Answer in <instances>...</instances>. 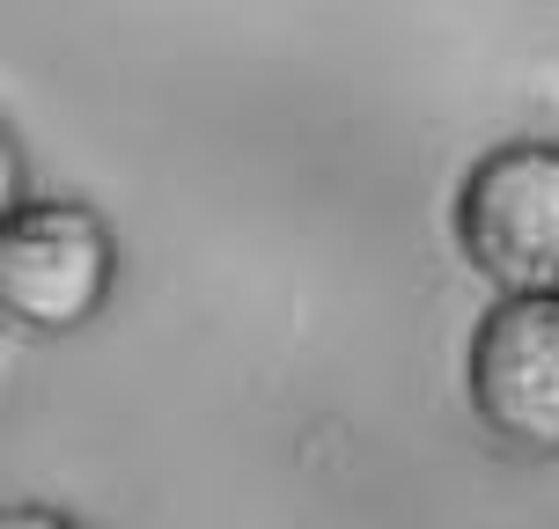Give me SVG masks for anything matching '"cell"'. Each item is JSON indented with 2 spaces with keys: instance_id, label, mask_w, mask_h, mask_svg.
I'll return each instance as SVG.
<instances>
[{
  "instance_id": "2",
  "label": "cell",
  "mask_w": 559,
  "mask_h": 529,
  "mask_svg": "<svg viewBox=\"0 0 559 529\" xmlns=\"http://www.w3.org/2000/svg\"><path fill=\"white\" fill-rule=\"evenodd\" d=\"M111 294V236L82 206H15L0 228V302L29 332H74Z\"/></svg>"
},
{
  "instance_id": "1",
  "label": "cell",
  "mask_w": 559,
  "mask_h": 529,
  "mask_svg": "<svg viewBox=\"0 0 559 529\" xmlns=\"http://www.w3.org/2000/svg\"><path fill=\"white\" fill-rule=\"evenodd\" d=\"M456 236L501 302H559V147H493L456 192Z\"/></svg>"
},
{
  "instance_id": "3",
  "label": "cell",
  "mask_w": 559,
  "mask_h": 529,
  "mask_svg": "<svg viewBox=\"0 0 559 529\" xmlns=\"http://www.w3.org/2000/svg\"><path fill=\"white\" fill-rule=\"evenodd\" d=\"M472 405L515 448H559V302H493L472 338Z\"/></svg>"
},
{
  "instance_id": "4",
  "label": "cell",
  "mask_w": 559,
  "mask_h": 529,
  "mask_svg": "<svg viewBox=\"0 0 559 529\" xmlns=\"http://www.w3.org/2000/svg\"><path fill=\"white\" fill-rule=\"evenodd\" d=\"M0 529H74L67 515H52V507H8V522Z\"/></svg>"
}]
</instances>
